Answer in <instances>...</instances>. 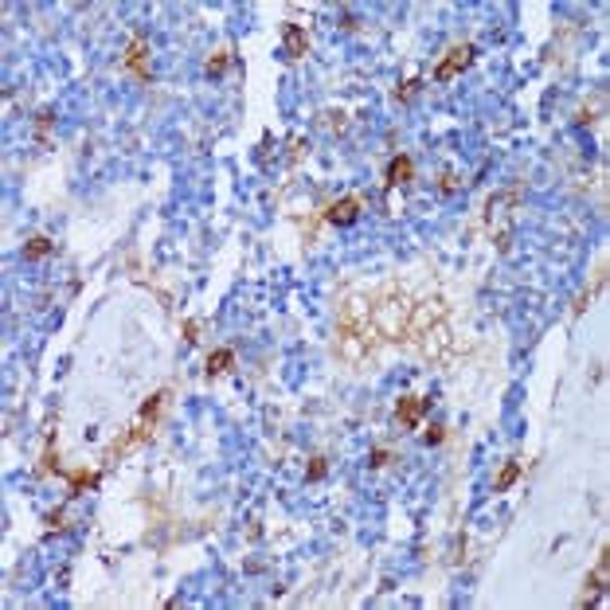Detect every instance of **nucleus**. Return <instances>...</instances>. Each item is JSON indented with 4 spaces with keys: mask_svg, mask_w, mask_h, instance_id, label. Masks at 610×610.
<instances>
[{
    "mask_svg": "<svg viewBox=\"0 0 610 610\" xmlns=\"http://www.w3.org/2000/svg\"><path fill=\"white\" fill-rule=\"evenodd\" d=\"M473 63V44H458V47H450L446 51V59L435 67V82H454L466 67Z\"/></svg>",
    "mask_w": 610,
    "mask_h": 610,
    "instance_id": "1",
    "label": "nucleus"
},
{
    "mask_svg": "<svg viewBox=\"0 0 610 610\" xmlns=\"http://www.w3.org/2000/svg\"><path fill=\"white\" fill-rule=\"evenodd\" d=\"M360 211H364V196H340V200L329 204L325 219L333 223V227H352V223L360 219Z\"/></svg>",
    "mask_w": 610,
    "mask_h": 610,
    "instance_id": "2",
    "label": "nucleus"
},
{
    "mask_svg": "<svg viewBox=\"0 0 610 610\" xmlns=\"http://www.w3.org/2000/svg\"><path fill=\"white\" fill-rule=\"evenodd\" d=\"M426 411H430V399H423V395H403V399L395 403V423L403 426V430H415V426L423 423Z\"/></svg>",
    "mask_w": 610,
    "mask_h": 610,
    "instance_id": "3",
    "label": "nucleus"
},
{
    "mask_svg": "<svg viewBox=\"0 0 610 610\" xmlns=\"http://www.w3.org/2000/svg\"><path fill=\"white\" fill-rule=\"evenodd\" d=\"M125 67H130L141 82H149V75H152V67H149V40H145L141 32L133 35L130 47H125Z\"/></svg>",
    "mask_w": 610,
    "mask_h": 610,
    "instance_id": "4",
    "label": "nucleus"
},
{
    "mask_svg": "<svg viewBox=\"0 0 610 610\" xmlns=\"http://www.w3.org/2000/svg\"><path fill=\"white\" fill-rule=\"evenodd\" d=\"M607 575H610V552L602 548L599 552V567L587 575V583H583V599H579V607H591V602L602 595V587H607Z\"/></svg>",
    "mask_w": 610,
    "mask_h": 610,
    "instance_id": "5",
    "label": "nucleus"
},
{
    "mask_svg": "<svg viewBox=\"0 0 610 610\" xmlns=\"http://www.w3.org/2000/svg\"><path fill=\"white\" fill-rule=\"evenodd\" d=\"M305 51H309V35H305L302 24L290 20L282 28V55H286V59H302Z\"/></svg>",
    "mask_w": 610,
    "mask_h": 610,
    "instance_id": "6",
    "label": "nucleus"
},
{
    "mask_svg": "<svg viewBox=\"0 0 610 610\" xmlns=\"http://www.w3.org/2000/svg\"><path fill=\"white\" fill-rule=\"evenodd\" d=\"M411 176H415V161H411V157H407V152L392 157V164H387V188L411 184Z\"/></svg>",
    "mask_w": 610,
    "mask_h": 610,
    "instance_id": "7",
    "label": "nucleus"
},
{
    "mask_svg": "<svg viewBox=\"0 0 610 610\" xmlns=\"http://www.w3.org/2000/svg\"><path fill=\"white\" fill-rule=\"evenodd\" d=\"M98 481H102L98 469H75V473H67V489H71V497H78L87 489H98Z\"/></svg>",
    "mask_w": 610,
    "mask_h": 610,
    "instance_id": "8",
    "label": "nucleus"
},
{
    "mask_svg": "<svg viewBox=\"0 0 610 610\" xmlns=\"http://www.w3.org/2000/svg\"><path fill=\"white\" fill-rule=\"evenodd\" d=\"M55 251V243L47 239V235H35V239H28L24 243V259L28 262H40V259H47V254Z\"/></svg>",
    "mask_w": 610,
    "mask_h": 610,
    "instance_id": "9",
    "label": "nucleus"
},
{
    "mask_svg": "<svg viewBox=\"0 0 610 610\" xmlns=\"http://www.w3.org/2000/svg\"><path fill=\"white\" fill-rule=\"evenodd\" d=\"M524 473V462H509V466L501 469V473H497V481H493V493H509L512 489V481L521 478Z\"/></svg>",
    "mask_w": 610,
    "mask_h": 610,
    "instance_id": "10",
    "label": "nucleus"
},
{
    "mask_svg": "<svg viewBox=\"0 0 610 610\" xmlns=\"http://www.w3.org/2000/svg\"><path fill=\"white\" fill-rule=\"evenodd\" d=\"M51 469H59V450H55V435H47V446H44V454H40V478H47Z\"/></svg>",
    "mask_w": 610,
    "mask_h": 610,
    "instance_id": "11",
    "label": "nucleus"
},
{
    "mask_svg": "<svg viewBox=\"0 0 610 610\" xmlns=\"http://www.w3.org/2000/svg\"><path fill=\"white\" fill-rule=\"evenodd\" d=\"M231 364H235V352H231V349L211 352V356H207V376H223V372H227Z\"/></svg>",
    "mask_w": 610,
    "mask_h": 610,
    "instance_id": "12",
    "label": "nucleus"
},
{
    "mask_svg": "<svg viewBox=\"0 0 610 610\" xmlns=\"http://www.w3.org/2000/svg\"><path fill=\"white\" fill-rule=\"evenodd\" d=\"M227 67H231V55L219 51L216 59H207V78H223V75H227Z\"/></svg>",
    "mask_w": 610,
    "mask_h": 610,
    "instance_id": "13",
    "label": "nucleus"
},
{
    "mask_svg": "<svg viewBox=\"0 0 610 610\" xmlns=\"http://www.w3.org/2000/svg\"><path fill=\"white\" fill-rule=\"evenodd\" d=\"M423 438H426V446H438V442H442V438H446V430H442V426L435 423V426H430V430H426Z\"/></svg>",
    "mask_w": 610,
    "mask_h": 610,
    "instance_id": "14",
    "label": "nucleus"
},
{
    "mask_svg": "<svg viewBox=\"0 0 610 610\" xmlns=\"http://www.w3.org/2000/svg\"><path fill=\"white\" fill-rule=\"evenodd\" d=\"M325 469H329V462H325V458H313V466H309V481L325 478Z\"/></svg>",
    "mask_w": 610,
    "mask_h": 610,
    "instance_id": "15",
    "label": "nucleus"
},
{
    "mask_svg": "<svg viewBox=\"0 0 610 610\" xmlns=\"http://www.w3.org/2000/svg\"><path fill=\"white\" fill-rule=\"evenodd\" d=\"M419 87H423V82H419V78H411V82H407V87L399 90V102H411L415 94H419Z\"/></svg>",
    "mask_w": 610,
    "mask_h": 610,
    "instance_id": "16",
    "label": "nucleus"
},
{
    "mask_svg": "<svg viewBox=\"0 0 610 610\" xmlns=\"http://www.w3.org/2000/svg\"><path fill=\"white\" fill-rule=\"evenodd\" d=\"M438 188H442V192L450 196V192L458 188V176H454V173H442V184H438Z\"/></svg>",
    "mask_w": 610,
    "mask_h": 610,
    "instance_id": "17",
    "label": "nucleus"
},
{
    "mask_svg": "<svg viewBox=\"0 0 610 610\" xmlns=\"http://www.w3.org/2000/svg\"><path fill=\"white\" fill-rule=\"evenodd\" d=\"M35 125H40V137H47V130H51V114H40V118H35Z\"/></svg>",
    "mask_w": 610,
    "mask_h": 610,
    "instance_id": "18",
    "label": "nucleus"
},
{
    "mask_svg": "<svg viewBox=\"0 0 610 610\" xmlns=\"http://www.w3.org/2000/svg\"><path fill=\"white\" fill-rule=\"evenodd\" d=\"M387 458H392V450H376V454H372V466H387Z\"/></svg>",
    "mask_w": 610,
    "mask_h": 610,
    "instance_id": "19",
    "label": "nucleus"
},
{
    "mask_svg": "<svg viewBox=\"0 0 610 610\" xmlns=\"http://www.w3.org/2000/svg\"><path fill=\"white\" fill-rule=\"evenodd\" d=\"M184 333H188V340H192V345L200 340V337H196V333H200V325H196V321H188V325H184Z\"/></svg>",
    "mask_w": 610,
    "mask_h": 610,
    "instance_id": "20",
    "label": "nucleus"
}]
</instances>
